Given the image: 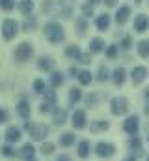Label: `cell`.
Listing matches in <instances>:
<instances>
[{"label":"cell","instance_id":"cell-15","mask_svg":"<svg viewBox=\"0 0 149 161\" xmlns=\"http://www.w3.org/2000/svg\"><path fill=\"white\" fill-rule=\"evenodd\" d=\"M37 66H39L41 71H50V69L54 68V60H52L50 56H41L39 62H37Z\"/></svg>","mask_w":149,"mask_h":161},{"label":"cell","instance_id":"cell-29","mask_svg":"<svg viewBox=\"0 0 149 161\" xmlns=\"http://www.w3.org/2000/svg\"><path fill=\"white\" fill-rule=\"evenodd\" d=\"M36 26H37V19H34V17H28V19L24 21V25H23V30H26V32H28V30H34Z\"/></svg>","mask_w":149,"mask_h":161},{"label":"cell","instance_id":"cell-50","mask_svg":"<svg viewBox=\"0 0 149 161\" xmlns=\"http://www.w3.org/2000/svg\"><path fill=\"white\" fill-rule=\"evenodd\" d=\"M146 114L149 116V99H147V103H146Z\"/></svg>","mask_w":149,"mask_h":161},{"label":"cell","instance_id":"cell-24","mask_svg":"<svg viewBox=\"0 0 149 161\" xmlns=\"http://www.w3.org/2000/svg\"><path fill=\"white\" fill-rule=\"evenodd\" d=\"M73 142H74V135L73 133H62V135H60V144H62L64 148L71 146Z\"/></svg>","mask_w":149,"mask_h":161},{"label":"cell","instance_id":"cell-51","mask_svg":"<svg viewBox=\"0 0 149 161\" xmlns=\"http://www.w3.org/2000/svg\"><path fill=\"white\" fill-rule=\"evenodd\" d=\"M146 97H147V99H149V88H147V90H146Z\"/></svg>","mask_w":149,"mask_h":161},{"label":"cell","instance_id":"cell-32","mask_svg":"<svg viewBox=\"0 0 149 161\" xmlns=\"http://www.w3.org/2000/svg\"><path fill=\"white\" fill-rule=\"evenodd\" d=\"M106 79H108V68L106 66H101L99 68V73H97V80L103 82V80H106Z\"/></svg>","mask_w":149,"mask_h":161},{"label":"cell","instance_id":"cell-18","mask_svg":"<svg viewBox=\"0 0 149 161\" xmlns=\"http://www.w3.org/2000/svg\"><path fill=\"white\" fill-rule=\"evenodd\" d=\"M103 49H105V40H103V38H93V40L90 41V53L97 54V53H101Z\"/></svg>","mask_w":149,"mask_h":161},{"label":"cell","instance_id":"cell-31","mask_svg":"<svg viewBox=\"0 0 149 161\" xmlns=\"http://www.w3.org/2000/svg\"><path fill=\"white\" fill-rule=\"evenodd\" d=\"M13 8H15V0H0V9L11 11Z\"/></svg>","mask_w":149,"mask_h":161},{"label":"cell","instance_id":"cell-34","mask_svg":"<svg viewBox=\"0 0 149 161\" xmlns=\"http://www.w3.org/2000/svg\"><path fill=\"white\" fill-rule=\"evenodd\" d=\"M78 54H80V49H78L76 45H69V47L65 49V56H74V58H76Z\"/></svg>","mask_w":149,"mask_h":161},{"label":"cell","instance_id":"cell-11","mask_svg":"<svg viewBox=\"0 0 149 161\" xmlns=\"http://www.w3.org/2000/svg\"><path fill=\"white\" fill-rule=\"evenodd\" d=\"M17 114H19L21 118H24V120L30 118V103H28L26 99H21V101L17 103Z\"/></svg>","mask_w":149,"mask_h":161},{"label":"cell","instance_id":"cell-44","mask_svg":"<svg viewBox=\"0 0 149 161\" xmlns=\"http://www.w3.org/2000/svg\"><path fill=\"white\" fill-rule=\"evenodd\" d=\"M6 120H8V113L4 109H0V124H4Z\"/></svg>","mask_w":149,"mask_h":161},{"label":"cell","instance_id":"cell-42","mask_svg":"<svg viewBox=\"0 0 149 161\" xmlns=\"http://www.w3.org/2000/svg\"><path fill=\"white\" fill-rule=\"evenodd\" d=\"M45 97H47V103H52V105L56 103V96H54V92H47Z\"/></svg>","mask_w":149,"mask_h":161},{"label":"cell","instance_id":"cell-10","mask_svg":"<svg viewBox=\"0 0 149 161\" xmlns=\"http://www.w3.org/2000/svg\"><path fill=\"white\" fill-rule=\"evenodd\" d=\"M131 17V6H121L117 8V13H116V23L117 25H125Z\"/></svg>","mask_w":149,"mask_h":161},{"label":"cell","instance_id":"cell-3","mask_svg":"<svg viewBox=\"0 0 149 161\" xmlns=\"http://www.w3.org/2000/svg\"><path fill=\"white\" fill-rule=\"evenodd\" d=\"M19 32V23L15 19H6L2 23V38L6 41H11Z\"/></svg>","mask_w":149,"mask_h":161},{"label":"cell","instance_id":"cell-33","mask_svg":"<svg viewBox=\"0 0 149 161\" xmlns=\"http://www.w3.org/2000/svg\"><path fill=\"white\" fill-rule=\"evenodd\" d=\"M54 148H56V146H54L52 142H43V146H41V152H43L45 156H50V154L54 152Z\"/></svg>","mask_w":149,"mask_h":161},{"label":"cell","instance_id":"cell-27","mask_svg":"<svg viewBox=\"0 0 149 161\" xmlns=\"http://www.w3.org/2000/svg\"><path fill=\"white\" fill-rule=\"evenodd\" d=\"M80 99H82V92H80V88H76V86L71 88V90H69V101H71V103H76V101H80Z\"/></svg>","mask_w":149,"mask_h":161},{"label":"cell","instance_id":"cell-54","mask_svg":"<svg viewBox=\"0 0 149 161\" xmlns=\"http://www.w3.org/2000/svg\"><path fill=\"white\" fill-rule=\"evenodd\" d=\"M32 161H36V159H32Z\"/></svg>","mask_w":149,"mask_h":161},{"label":"cell","instance_id":"cell-12","mask_svg":"<svg viewBox=\"0 0 149 161\" xmlns=\"http://www.w3.org/2000/svg\"><path fill=\"white\" fill-rule=\"evenodd\" d=\"M73 125L76 129H84L86 127V113L84 111H74L73 113Z\"/></svg>","mask_w":149,"mask_h":161},{"label":"cell","instance_id":"cell-25","mask_svg":"<svg viewBox=\"0 0 149 161\" xmlns=\"http://www.w3.org/2000/svg\"><path fill=\"white\" fill-rule=\"evenodd\" d=\"M64 73H60V71H54L52 75H50V84L54 86V88H58V86H62L64 84Z\"/></svg>","mask_w":149,"mask_h":161},{"label":"cell","instance_id":"cell-52","mask_svg":"<svg viewBox=\"0 0 149 161\" xmlns=\"http://www.w3.org/2000/svg\"><path fill=\"white\" fill-rule=\"evenodd\" d=\"M134 2H136V4H140V2H142V0H134Z\"/></svg>","mask_w":149,"mask_h":161},{"label":"cell","instance_id":"cell-49","mask_svg":"<svg viewBox=\"0 0 149 161\" xmlns=\"http://www.w3.org/2000/svg\"><path fill=\"white\" fill-rule=\"evenodd\" d=\"M88 2H90V4H91V6H95V4H99V2H101V0H88Z\"/></svg>","mask_w":149,"mask_h":161},{"label":"cell","instance_id":"cell-6","mask_svg":"<svg viewBox=\"0 0 149 161\" xmlns=\"http://www.w3.org/2000/svg\"><path fill=\"white\" fill-rule=\"evenodd\" d=\"M138 127H140V118H138L136 114L129 116L127 120L123 122V131H125V133H129V135H132V137L138 133Z\"/></svg>","mask_w":149,"mask_h":161},{"label":"cell","instance_id":"cell-35","mask_svg":"<svg viewBox=\"0 0 149 161\" xmlns=\"http://www.w3.org/2000/svg\"><path fill=\"white\" fill-rule=\"evenodd\" d=\"M117 56V45H108V49H106V58H110V60H114Z\"/></svg>","mask_w":149,"mask_h":161},{"label":"cell","instance_id":"cell-4","mask_svg":"<svg viewBox=\"0 0 149 161\" xmlns=\"http://www.w3.org/2000/svg\"><path fill=\"white\" fill-rule=\"evenodd\" d=\"M110 111H112V114H116V116L125 114V113L129 111V99L123 97V96L114 97V99L110 101Z\"/></svg>","mask_w":149,"mask_h":161},{"label":"cell","instance_id":"cell-41","mask_svg":"<svg viewBox=\"0 0 149 161\" xmlns=\"http://www.w3.org/2000/svg\"><path fill=\"white\" fill-rule=\"evenodd\" d=\"M49 111H54V105L52 103H41V113H49Z\"/></svg>","mask_w":149,"mask_h":161},{"label":"cell","instance_id":"cell-13","mask_svg":"<svg viewBox=\"0 0 149 161\" xmlns=\"http://www.w3.org/2000/svg\"><path fill=\"white\" fill-rule=\"evenodd\" d=\"M95 26H97L99 30H108V26H110V15H108V13H101V15H97V19H95Z\"/></svg>","mask_w":149,"mask_h":161},{"label":"cell","instance_id":"cell-37","mask_svg":"<svg viewBox=\"0 0 149 161\" xmlns=\"http://www.w3.org/2000/svg\"><path fill=\"white\" fill-rule=\"evenodd\" d=\"M34 90H36L37 94H43V92H45V82L41 79H36L34 80Z\"/></svg>","mask_w":149,"mask_h":161},{"label":"cell","instance_id":"cell-47","mask_svg":"<svg viewBox=\"0 0 149 161\" xmlns=\"http://www.w3.org/2000/svg\"><path fill=\"white\" fill-rule=\"evenodd\" d=\"M123 161H136V156H129V158H125Z\"/></svg>","mask_w":149,"mask_h":161},{"label":"cell","instance_id":"cell-20","mask_svg":"<svg viewBox=\"0 0 149 161\" xmlns=\"http://www.w3.org/2000/svg\"><path fill=\"white\" fill-rule=\"evenodd\" d=\"M76 79L80 84H84V86H88L91 80H93V75L88 71V69H82V71H78V75H76Z\"/></svg>","mask_w":149,"mask_h":161},{"label":"cell","instance_id":"cell-26","mask_svg":"<svg viewBox=\"0 0 149 161\" xmlns=\"http://www.w3.org/2000/svg\"><path fill=\"white\" fill-rule=\"evenodd\" d=\"M88 154H90V142L88 141L78 142V156L80 158H88Z\"/></svg>","mask_w":149,"mask_h":161},{"label":"cell","instance_id":"cell-40","mask_svg":"<svg viewBox=\"0 0 149 161\" xmlns=\"http://www.w3.org/2000/svg\"><path fill=\"white\" fill-rule=\"evenodd\" d=\"M131 43H132V38H131V36H125V38L121 40V47H123V49H131Z\"/></svg>","mask_w":149,"mask_h":161},{"label":"cell","instance_id":"cell-36","mask_svg":"<svg viewBox=\"0 0 149 161\" xmlns=\"http://www.w3.org/2000/svg\"><path fill=\"white\" fill-rule=\"evenodd\" d=\"M93 8H95V6H91L90 2H88V4H82V13H84L86 17H91V15H93Z\"/></svg>","mask_w":149,"mask_h":161},{"label":"cell","instance_id":"cell-48","mask_svg":"<svg viewBox=\"0 0 149 161\" xmlns=\"http://www.w3.org/2000/svg\"><path fill=\"white\" fill-rule=\"evenodd\" d=\"M58 161H69V158H67V156H60V158H58Z\"/></svg>","mask_w":149,"mask_h":161},{"label":"cell","instance_id":"cell-14","mask_svg":"<svg viewBox=\"0 0 149 161\" xmlns=\"http://www.w3.org/2000/svg\"><path fill=\"white\" fill-rule=\"evenodd\" d=\"M34 144H24L21 150H19V156L23 158V159H26V161H32L34 159Z\"/></svg>","mask_w":149,"mask_h":161},{"label":"cell","instance_id":"cell-22","mask_svg":"<svg viewBox=\"0 0 149 161\" xmlns=\"http://www.w3.org/2000/svg\"><path fill=\"white\" fill-rule=\"evenodd\" d=\"M74 28H76V34L84 36V34H86V30H88V23H86V19H84V17H78V19H76V23H74Z\"/></svg>","mask_w":149,"mask_h":161},{"label":"cell","instance_id":"cell-17","mask_svg":"<svg viewBox=\"0 0 149 161\" xmlns=\"http://www.w3.org/2000/svg\"><path fill=\"white\" fill-rule=\"evenodd\" d=\"M125 77H127V71H125L123 68H116V69H114V73H112L114 84H117V86H121V84L125 82Z\"/></svg>","mask_w":149,"mask_h":161},{"label":"cell","instance_id":"cell-9","mask_svg":"<svg viewBox=\"0 0 149 161\" xmlns=\"http://www.w3.org/2000/svg\"><path fill=\"white\" fill-rule=\"evenodd\" d=\"M149 28V17L146 13H140L134 17V30L136 32H146Z\"/></svg>","mask_w":149,"mask_h":161},{"label":"cell","instance_id":"cell-43","mask_svg":"<svg viewBox=\"0 0 149 161\" xmlns=\"http://www.w3.org/2000/svg\"><path fill=\"white\" fill-rule=\"evenodd\" d=\"M41 9L47 13V11L50 9V0H43V6H41Z\"/></svg>","mask_w":149,"mask_h":161},{"label":"cell","instance_id":"cell-1","mask_svg":"<svg viewBox=\"0 0 149 161\" xmlns=\"http://www.w3.org/2000/svg\"><path fill=\"white\" fill-rule=\"evenodd\" d=\"M43 30H45V38L50 41V43H62L64 38H65L64 26H62L58 21H49V23H45Z\"/></svg>","mask_w":149,"mask_h":161},{"label":"cell","instance_id":"cell-46","mask_svg":"<svg viewBox=\"0 0 149 161\" xmlns=\"http://www.w3.org/2000/svg\"><path fill=\"white\" fill-rule=\"evenodd\" d=\"M86 101H88V105H91V103H95V101H97V97L91 94V96H88V99H86Z\"/></svg>","mask_w":149,"mask_h":161},{"label":"cell","instance_id":"cell-7","mask_svg":"<svg viewBox=\"0 0 149 161\" xmlns=\"http://www.w3.org/2000/svg\"><path fill=\"white\" fill-rule=\"evenodd\" d=\"M95 152H97L99 158H110V156H114L116 148H114V144H110V142H97L95 144Z\"/></svg>","mask_w":149,"mask_h":161},{"label":"cell","instance_id":"cell-5","mask_svg":"<svg viewBox=\"0 0 149 161\" xmlns=\"http://www.w3.org/2000/svg\"><path fill=\"white\" fill-rule=\"evenodd\" d=\"M26 129L30 131V137H32V141H43V139L49 135V127H47L45 124H36V125H32V124H26Z\"/></svg>","mask_w":149,"mask_h":161},{"label":"cell","instance_id":"cell-28","mask_svg":"<svg viewBox=\"0 0 149 161\" xmlns=\"http://www.w3.org/2000/svg\"><path fill=\"white\" fill-rule=\"evenodd\" d=\"M105 129H108V122L97 120V122L91 124V131H93V133H97V131H105Z\"/></svg>","mask_w":149,"mask_h":161},{"label":"cell","instance_id":"cell-2","mask_svg":"<svg viewBox=\"0 0 149 161\" xmlns=\"http://www.w3.org/2000/svg\"><path fill=\"white\" fill-rule=\"evenodd\" d=\"M32 54H34V47H32L28 41L19 43L17 49H15V53H13V56H15L17 62H28V60L32 58Z\"/></svg>","mask_w":149,"mask_h":161},{"label":"cell","instance_id":"cell-16","mask_svg":"<svg viewBox=\"0 0 149 161\" xmlns=\"http://www.w3.org/2000/svg\"><path fill=\"white\" fill-rule=\"evenodd\" d=\"M21 129L19 127H8V131H6V139L9 141V142H17V141H21Z\"/></svg>","mask_w":149,"mask_h":161},{"label":"cell","instance_id":"cell-19","mask_svg":"<svg viewBox=\"0 0 149 161\" xmlns=\"http://www.w3.org/2000/svg\"><path fill=\"white\" fill-rule=\"evenodd\" d=\"M52 120H54L56 125H62V124H65V120H67V113H65L64 109H54Z\"/></svg>","mask_w":149,"mask_h":161},{"label":"cell","instance_id":"cell-53","mask_svg":"<svg viewBox=\"0 0 149 161\" xmlns=\"http://www.w3.org/2000/svg\"><path fill=\"white\" fill-rule=\"evenodd\" d=\"M147 161H149V156H147Z\"/></svg>","mask_w":149,"mask_h":161},{"label":"cell","instance_id":"cell-21","mask_svg":"<svg viewBox=\"0 0 149 161\" xmlns=\"http://www.w3.org/2000/svg\"><path fill=\"white\" fill-rule=\"evenodd\" d=\"M34 9V0H21L19 2V11L24 15H30V11Z\"/></svg>","mask_w":149,"mask_h":161},{"label":"cell","instance_id":"cell-45","mask_svg":"<svg viewBox=\"0 0 149 161\" xmlns=\"http://www.w3.org/2000/svg\"><path fill=\"white\" fill-rule=\"evenodd\" d=\"M103 4L108 8H114V6H117V0H103Z\"/></svg>","mask_w":149,"mask_h":161},{"label":"cell","instance_id":"cell-38","mask_svg":"<svg viewBox=\"0 0 149 161\" xmlns=\"http://www.w3.org/2000/svg\"><path fill=\"white\" fill-rule=\"evenodd\" d=\"M0 152H2V156H6V158H13V156H15V150H13L11 146H2Z\"/></svg>","mask_w":149,"mask_h":161},{"label":"cell","instance_id":"cell-30","mask_svg":"<svg viewBox=\"0 0 149 161\" xmlns=\"http://www.w3.org/2000/svg\"><path fill=\"white\" fill-rule=\"evenodd\" d=\"M131 148H132V150H136V154H138V156L142 154V142H140V139H138V137H132V139H131ZM136 154H134V156H136Z\"/></svg>","mask_w":149,"mask_h":161},{"label":"cell","instance_id":"cell-39","mask_svg":"<svg viewBox=\"0 0 149 161\" xmlns=\"http://www.w3.org/2000/svg\"><path fill=\"white\" fill-rule=\"evenodd\" d=\"M76 62H80V64H90V54H88V53H80V54L76 56Z\"/></svg>","mask_w":149,"mask_h":161},{"label":"cell","instance_id":"cell-23","mask_svg":"<svg viewBox=\"0 0 149 161\" xmlns=\"http://www.w3.org/2000/svg\"><path fill=\"white\" fill-rule=\"evenodd\" d=\"M138 54L142 58H149V40H142L138 43Z\"/></svg>","mask_w":149,"mask_h":161},{"label":"cell","instance_id":"cell-8","mask_svg":"<svg viewBox=\"0 0 149 161\" xmlns=\"http://www.w3.org/2000/svg\"><path fill=\"white\" fill-rule=\"evenodd\" d=\"M131 77H132V84H142L144 80L147 79V68L146 66H136L134 69H132V73H131Z\"/></svg>","mask_w":149,"mask_h":161}]
</instances>
